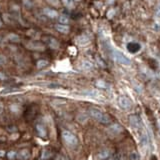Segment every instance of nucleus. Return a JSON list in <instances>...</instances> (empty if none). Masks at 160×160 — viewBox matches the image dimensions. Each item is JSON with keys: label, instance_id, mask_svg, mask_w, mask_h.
I'll list each match as a JSON object with an SVG mask.
<instances>
[{"label": "nucleus", "instance_id": "nucleus-1", "mask_svg": "<svg viewBox=\"0 0 160 160\" xmlns=\"http://www.w3.org/2000/svg\"><path fill=\"white\" fill-rule=\"evenodd\" d=\"M88 113L89 115L94 118L95 120H97L98 122L102 124H109L111 123V118L107 114H105L104 112H102L101 110L97 109V108H94V107H90L88 109Z\"/></svg>", "mask_w": 160, "mask_h": 160}, {"label": "nucleus", "instance_id": "nucleus-2", "mask_svg": "<svg viewBox=\"0 0 160 160\" xmlns=\"http://www.w3.org/2000/svg\"><path fill=\"white\" fill-rule=\"evenodd\" d=\"M109 51H110V55L113 58V60H115L118 63L123 64V65H129L131 63L130 59L128 58L127 56H125L122 52H120V51L114 49L112 47H109Z\"/></svg>", "mask_w": 160, "mask_h": 160}, {"label": "nucleus", "instance_id": "nucleus-3", "mask_svg": "<svg viewBox=\"0 0 160 160\" xmlns=\"http://www.w3.org/2000/svg\"><path fill=\"white\" fill-rule=\"evenodd\" d=\"M61 136L64 141L66 142L68 145H70V146L75 147L78 145V138H77V136L75 134H73L72 132H70V131L63 130L61 132Z\"/></svg>", "mask_w": 160, "mask_h": 160}, {"label": "nucleus", "instance_id": "nucleus-4", "mask_svg": "<svg viewBox=\"0 0 160 160\" xmlns=\"http://www.w3.org/2000/svg\"><path fill=\"white\" fill-rule=\"evenodd\" d=\"M118 104L120 108L123 110H129L132 107V101L126 96H120L118 99Z\"/></svg>", "mask_w": 160, "mask_h": 160}, {"label": "nucleus", "instance_id": "nucleus-5", "mask_svg": "<svg viewBox=\"0 0 160 160\" xmlns=\"http://www.w3.org/2000/svg\"><path fill=\"white\" fill-rule=\"evenodd\" d=\"M129 121H130L131 125H132L133 127H135L136 129H143L142 120L138 115H136V114H134V115H130L129 116Z\"/></svg>", "mask_w": 160, "mask_h": 160}, {"label": "nucleus", "instance_id": "nucleus-6", "mask_svg": "<svg viewBox=\"0 0 160 160\" xmlns=\"http://www.w3.org/2000/svg\"><path fill=\"white\" fill-rule=\"evenodd\" d=\"M26 47L30 50H36V51H43L45 49V45L38 41L29 42V43L26 44Z\"/></svg>", "mask_w": 160, "mask_h": 160}, {"label": "nucleus", "instance_id": "nucleus-7", "mask_svg": "<svg viewBox=\"0 0 160 160\" xmlns=\"http://www.w3.org/2000/svg\"><path fill=\"white\" fill-rule=\"evenodd\" d=\"M140 49H141V45L138 42H129L127 44V50L130 53H137L139 52Z\"/></svg>", "mask_w": 160, "mask_h": 160}, {"label": "nucleus", "instance_id": "nucleus-8", "mask_svg": "<svg viewBox=\"0 0 160 160\" xmlns=\"http://www.w3.org/2000/svg\"><path fill=\"white\" fill-rule=\"evenodd\" d=\"M36 131H37V134H38L39 137H41V138L45 139L47 137V130L45 126L42 123H38L36 125Z\"/></svg>", "mask_w": 160, "mask_h": 160}, {"label": "nucleus", "instance_id": "nucleus-9", "mask_svg": "<svg viewBox=\"0 0 160 160\" xmlns=\"http://www.w3.org/2000/svg\"><path fill=\"white\" fill-rule=\"evenodd\" d=\"M76 43L80 45V46H85V45L90 43V39L86 35H79L76 38Z\"/></svg>", "mask_w": 160, "mask_h": 160}, {"label": "nucleus", "instance_id": "nucleus-10", "mask_svg": "<svg viewBox=\"0 0 160 160\" xmlns=\"http://www.w3.org/2000/svg\"><path fill=\"white\" fill-rule=\"evenodd\" d=\"M43 13L46 15L47 17H49L51 19H55L58 18V12L54 9H51V8H44L43 9Z\"/></svg>", "mask_w": 160, "mask_h": 160}, {"label": "nucleus", "instance_id": "nucleus-11", "mask_svg": "<svg viewBox=\"0 0 160 160\" xmlns=\"http://www.w3.org/2000/svg\"><path fill=\"white\" fill-rule=\"evenodd\" d=\"M20 160H27L30 157V151L28 149H22L20 150L16 155Z\"/></svg>", "mask_w": 160, "mask_h": 160}, {"label": "nucleus", "instance_id": "nucleus-12", "mask_svg": "<svg viewBox=\"0 0 160 160\" xmlns=\"http://www.w3.org/2000/svg\"><path fill=\"white\" fill-rule=\"evenodd\" d=\"M55 29L58 31V32L64 33V34L69 32V26H67V25H63V24H56Z\"/></svg>", "mask_w": 160, "mask_h": 160}, {"label": "nucleus", "instance_id": "nucleus-13", "mask_svg": "<svg viewBox=\"0 0 160 160\" xmlns=\"http://www.w3.org/2000/svg\"><path fill=\"white\" fill-rule=\"evenodd\" d=\"M110 156V152L109 150H103L101 152H99L98 154L96 155V159L97 160H103V159H106L108 157Z\"/></svg>", "mask_w": 160, "mask_h": 160}, {"label": "nucleus", "instance_id": "nucleus-14", "mask_svg": "<svg viewBox=\"0 0 160 160\" xmlns=\"http://www.w3.org/2000/svg\"><path fill=\"white\" fill-rule=\"evenodd\" d=\"M109 130H110V132H112L113 134H119V133H121L122 127L120 126L119 124H113L110 126Z\"/></svg>", "mask_w": 160, "mask_h": 160}, {"label": "nucleus", "instance_id": "nucleus-15", "mask_svg": "<svg viewBox=\"0 0 160 160\" xmlns=\"http://www.w3.org/2000/svg\"><path fill=\"white\" fill-rule=\"evenodd\" d=\"M48 45H49L50 48H52V49H57V48L59 47L58 41L54 38H48Z\"/></svg>", "mask_w": 160, "mask_h": 160}, {"label": "nucleus", "instance_id": "nucleus-16", "mask_svg": "<svg viewBox=\"0 0 160 160\" xmlns=\"http://www.w3.org/2000/svg\"><path fill=\"white\" fill-rule=\"evenodd\" d=\"M81 66H82V68H83L84 70H90V69H92L93 64L91 63L90 61H87V60H85V61H82Z\"/></svg>", "mask_w": 160, "mask_h": 160}, {"label": "nucleus", "instance_id": "nucleus-17", "mask_svg": "<svg viewBox=\"0 0 160 160\" xmlns=\"http://www.w3.org/2000/svg\"><path fill=\"white\" fill-rule=\"evenodd\" d=\"M58 21H59V24L66 25V24H68V22H69V19H68L67 16H65V15H60V16H58Z\"/></svg>", "mask_w": 160, "mask_h": 160}, {"label": "nucleus", "instance_id": "nucleus-18", "mask_svg": "<svg viewBox=\"0 0 160 160\" xmlns=\"http://www.w3.org/2000/svg\"><path fill=\"white\" fill-rule=\"evenodd\" d=\"M62 3H63L67 8H69V9H73L74 6H75L72 0H62Z\"/></svg>", "mask_w": 160, "mask_h": 160}, {"label": "nucleus", "instance_id": "nucleus-19", "mask_svg": "<svg viewBox=\"0 0 160 160\" xmlns=\"http://www.w3.org/2000/svg\"><path fill=\"white\" fill-rule=\"evenodd\" d=\"M47 65H48V61H46V60L41 59L37 61V67L38 68H44V67H46Z\"/></svg>", "mask_w": 160, "mask_h": 160}, {"label": "nucleus", "instance_id": "nucleus-20", "mask_svg": "<svg viewBox=\"0 0 160 160\" xmlns=\"http://www.w3.org/2000/svg\"><path fill=\"white\" fill-rule=\"evenodd\" d=\"M7 38H8V40H10V41H13V42H18L19 40H20L19 36L16 35V34H9Z\"/></svg>", "mask_w": 160, "mask_h": 160}, {"label": "nucleus", "instance_id": "nucleus-21", "mask_svg": "<svg viewBox=\"0 0 160 160\" xmlns=\"http://www.w3.org/2000/svg\"><path fill=\"white\" fill-rule=\"evenodd\" d=\"M96 86L97 87H99V88H108V85L106 82H104V81H102V80H98V81H96Z\"/></svg>", "mask_w": 160, "mask_h": 160}, {"label": "nucleus", "instance_id": "nucleus-22", "mask_svg": "<svg viewBox=\"0 0 160 160\" xmlns=\"http://www.w3.org/2000/svg\"><path fill=\"white\" fill-rule=\"evenodd\" d=\"M51 156H52V153H51L49 150H44L43 153H42V159H43V160L49 159Z\"/></svg>", "mask_w": 160, "mask_h": 160}, {"label": "nucleus", "instance_id": "nucleus-23", "mask_svg": "<svg viewBox=\"0 0 160 160\" xmlns=\"http://www.w3.org/2000/svg\"><path fill=\"white\" fill-rule=\"evenodd\" d=\"M82 94H84V95H88V96H97L98 95V93L96 92V91H84V92H82Z\"/></svg>", "mask_w": 160, "mask_h": 160}, {"label": "nucleus", "instance_id": "nucleus-24", "mask_svg": "<svg viewBox=\"0 0 160 160\" xmlns=\"http://www.w3.org/2000/svg\"><path fill=\"white\" fill-rule=\"evenodd\" d=\"M47 3H49L52 6H59L60 5V1L59 0H46Z\"/></svg>", "mask_w": 160, "mask_h": 160}, {"label": "nucleus", "instance_id": "nucleus-25", "mask_svg": "<svg viewBox=\"0 0 160 160\" xmlns=\"http://www.w3.org/2000/svg\"><path fill=\"white\" fill-rule=\"evenodd\" d=\"M155 17H156V18H160V1L158 2V4L156 5V8H155Z\"/></svg>", "mask_w": 160, "mask_h": 160}, {"label": "nucleus", "instance_id": "nucleus-26", "mask_svg": "<svg viewBox=\"0 0 160 160\" xmlns=\"http://www.w3.org/2000/svg\"><path fill=\"white\" fill-rule=\"evenodd\" d=\"M16 155H17V153L14 152V151H9V152L7 153V157L9 159H14L16 157Z\"/></svg>", "mask_w": 160, "mask_h": 160}, {"label": "nucleus", "instance_id": "nucleus-27", "mask_svg": "<svg viewBox=\"0 0 160 160\" xmlns=\"http://www.w3.org/2000/svg\"><path fill=\"white\" fill-rule=\"evenodd\" d=\"M114 14H115V10H114V9H110L107 12V17H108V18H112V17L114 16Z\"/></svg>", "mask_w": 160, "mask_h": 160}, {"label": "nucleus", "instance_id": "nucleus-28", "mask_svg": "<svg viewBox=\"0 0 160 160\" xmlns=\"http://www.w3.org/2000/svg\"><path fill=\"white\" fill-rule=\"evenodd\" d=\"M153 29L156 31H160V22H155L153 24Z\"/></svg>", "mask_w": 160, "mask_h": 160}, {"label": "nucleus", "instance_id": "nucleus-29", "mask_svg": "<svg viewBox=\"0 0 160 160\" xmlns=\"http://www.w3.org/2000/svg\"><path fill=\"white\" fill-rule=\"evenodd\" d=\"M130 157H131V160H138V156H137V154L135 152L131 153Z\"/></svg>", "mask_w": 160, "mask_h": 160}, {"label": "nucleus", "instance_id": "nucleus-30", "mask_svg": "<svg viewBox=\"0 0 160 160\" xmlns=\"http://www.w3.org/2000/svg\"><path fill=\"white\" fill-rule=\"evenodd\" d=\"M5 62H6V58L3 55H0V65L4 64Z\"/></svg>", "mask_w": 160, "mask_h": 160}, {"label": "nucleus", "instance_id": "nucleus-31", "mask_svg": "<svg viewBox=\"0 0 160 160\" xmlns=\"http://www.w3.org/2000/svg\"><path fill=\"white\" fill-rule=\"evenodd\" d=\"M5 79V75L2 72H0V80H3Z\"/></svg>", "mask_w": 160, "mask_h": 160}, {"label": "nucleus", "instance_id": "nucleus-32", "mask_svg": "<svg viewBox=\"0 0 160 160\" xmlns=\"http://www.w3.org/2000/svg\"><path fill=\"white\" fill-rule=\"evenodd\" d=\"M5 154H6V153H5L3 150H0V157H3Z\"/></svg>", "mask_w": 160, "mask_h": 160}, {"label": "nucleus", "instance_id": "nucleus-33", "mask_svg": "<svg viewBox=\"0 0 160 160\" xmlns=\"http://www.w3.org/2000/svg\"><path fill=\"white\" fill-rule=\"evenodd\" d=\"M1 25H2V21H1V19H0V27H1Z\"/></svg>", "mask_w": 160, "mask_h": 160}, {"label": "nucleus", "instance_id": "nucleus-34", "mask_svg": "<svg viewBox=\"0 0 160 160\" xmlns=\"http://www.w3.org/2000/svg\"><path fill=\"white\" fill-rule=\"evenodd\" d=\"M72 1L74 2V1H75V2H78V1H80V0H72Z\"/></svg>", "mask_w": 160, "mask_h": 160}]
</instances>
